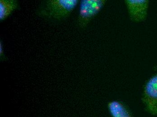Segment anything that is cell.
Segmentation results:
<instances>
[{"instance_id": "cell-1", "label": "cell", "mask_w": 157, "mask_h": 117, "mask_svg": "<svg viewBox=\"0 0 157 117\" xmlns=\"http://www.w3.org/2000/svg\"><path fill=\"white\" fill-rule=\"evenodd\" d=\"M79 2V0H46L41 13L50 19L63 20L71 15Z\"/></svg>"}, {"instance_id": "cell-2", "label": "cell", "mask_w": 157, "mask_h": 117, "mask_svg": "<svg viewBox=\"0 0 157 117\" xmlns=\"http://www.w3.org/2000/svg\"><path fill=\"white\" fill-rule=\"evenodd\" d=\"M108 0H81L77 23L84 28L103 8Z\"/></svg>"}, {"instance_id": "cell-3", "label": "cell", "mask_w": 157, "mask_h": 117, "mask_svg": "<svg viewBox=\"0 0 157 117\" xmlns=\"http://www.w3.org/2000/svg\"><path fill=\"white\" fill-rule=\"evenodd\" d=\"M142 101L149 113L157 115V75L151 77L145 84Z\"/></svg>"}, {"instance_id": "cell-4", "label": "cell", "mask_w": 157, "mask_h": 117, "mask_svg": "<svg viewBox=\"0 0 157 117\" xmlns=\"http://www.w3.org/2000/svg\"><path fill=\"white\" fill-rule=\"evenodd\" d=\"M129 17L135 22L144 21L147 18L149 0H124Z\"/></svg>"}, {"instance_id": "cell-5", "label": "cell", "mask_w": 157, "mask_h": 117, "mask_svg": "<svg viewBox=\"0 0 157 117\" xmlns=\"http://www.w3.org/2000/svg\"><path fill=\"white\" fill-rule=\"evenodd\" d=\"M108 109L110 115L113 117H131L132 114L125 104L118 101L109 103Z\"/></svg>"}, {"instance_id": "cell-6", "label": "cell", "mask_w": 157, "mask_h": 117, "mask_svg": "<svg viewBox=\"0 0 157 117\" xmlns=\"http://www.w3.org/2000/svg\"><path fill=\"white\" fill-rule=\"evenodd\" d=\"M19 6V0H0V20H4Z\"/></svg>"}, {"instance_id": "cell-7", "label": "cell", "mask_w": 157, "mask_h": 117, "mask_svg": "<svg viewBox=\"0 0 157 117\" xmlns=\"http://www.w3.org/2000/svg\"><path fill=\"white\" fill-rule=\"evenodd\" d=\"M0 54H1V57H3L4 56L3 47L2 43L1 41L0 43Z\"/></svg>"}]
</instances>
